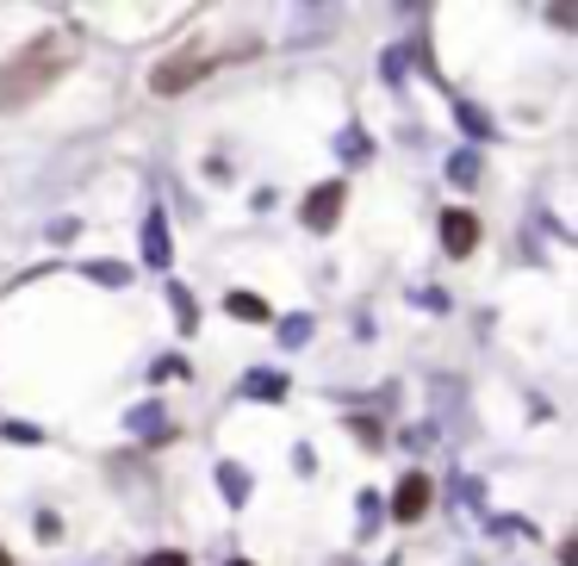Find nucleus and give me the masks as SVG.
<instances>
[{"instance_id": "f257e3e1", "label": "nucleus", "mask_w": 578, "mask_h": 566, "mask_svg": "<svg viewBox=\"0 0 578 566\" xmlns=\"http://www.w3.org/2000/svg\"><path fill=\"white\" fill-rule=\"evenodd\" d=\"M76 50H81L76 32H44L25 50H13L7 69H0V113H25L32 100H44L62 81V69L76 62Z\"/></svg>"}, {"instance_id": "f03ea898", "label": "nucleus", "mask_w": 578, "mask_h": 566, "mask_svg": "<svg viewBox=\"0 0 578 566\" xmlns=\"http://www.w3.org/2000/svg\"><path fill=\"white\" fill-rule=\"evenodd\" d=\"M212 76V57L206 50H174V57H162L150 69V88L155 94H181V88H193V81Z\"/></svg>"}, {"instance_id": "7ed1b4c3", "label": "nucleus", "mask_w": 578, "mask_h": 566, "mask_svg": "<svg viewBox=\"0 0 578 566\" xmlns=\"http://www.w3.org/2000/svg\"><path fill=\"white\" fill-rule=\"evenodd\" d=\"M442 250L448 255H473V250H479V218L461 212V206H454V212H442Z\"/></svg>"}, {"instance_id": "20e7f679", "label": "nucleus", "mask_w": 578, "mask_h": 566, "mask_svg": "<svg viewBox=\"0 0 578 566\" xmlns=\"http://www.w3.org/2000/svg\"><path fill=\"white\" fill-rule=\"evenodd\" d=\"M336 212H343V181H324V187H311L305 194V224L311 231H330Z\"/></svg>"}, {"instance_id": "39448f33", "label": "nucleus", "mask_w": 578, "mask_h": 566, "mask_svg": "<svg viewBox=\"0 0 578 566\" xmlns=\"http://www.w3.org/2000/svg\"><path fill=\"white\" fill-rule=\"evenodd\" d=\"M424 510H429V473H405L398 480V498H392V517L398 523H417Z\"/></svg>"}, {"instance_id": "423d86ee", "label": "nucleus", "mask_w": 578, "mask_h": 566, "mask_svg": "<svg viewBox=\"0 0 578 566\" xmlns=\"http://www.w3.org/2000/svg\"><path fill=\"white\" fill-rule=\"evenodd\" d=\"M224 305H231V312L243 317V324H268V305H262V299H255V293H231V299H224Z\"/></svg>"}, {"instance_id": "0eeeda50", "label": "nucleus", "mask_w": 578, "mask_h": 566, "mask_svg": "<svg viewBox=\"0 0 578 566\" xmlns=\"http://www.w3.org/2000/svg\"><path fill=\"white\" fill-rule=\"evenodd\" d=\"M143 250H150V262H155V268L169 262V236H162V218H150V231H143Z\"/></svg>"}, {"instance_id": "6e6552de", "label": "nucleus", "mask_w": 578, "mask_h": 566, "mask_svg": "<svg viewBox=\"0 0 578 566\" xmlns=\"http://www.w3.org/2000/svg\"><path fill=\"white\" fill-rule=\"evenodd\" d=\"M169 299H174V312H181V331H193L199 317H193V293L187 287H169Z\"/></svg>"}, {"instance_id": "1a4fd4ad", "label": "nucleus", "mask_w": 578, "mask_h": 566, "mask_svg": "<svg viewBox=\"0 0 578 566\" xmlns=\"http://www.w3.org/2000/svg\"><path fill=\"white\" fill-rule=\"evenodd\" d=\"M448 175H454V181H461V187H466V181L479 175V162H473V157H454V162H448Z\"/></svg>"}, {"instance_id": "9d476101", "label": "nucleus", "mask_w": 578, "mask_h": 566, "mask_svg": "<svg viewBox=\"0 0 578 566\" xmlns=\"http://www.w3.org/2000/svg\"><path fill=\"white\" fill-rule=\"evenodd\" d=\"M250 392H262V398H280V392H287V380H274V373H262V380H250Z\"/></svg>"}, {"instance_id": "9b49d317", "label": "nucleus", "mask_w": 578, "mask_h": 566, "mask_svg": "<svg viewBox=\"0 0 578 566\" xmlns=\"http://www.w3.org/2000/svg\"><path fill=\"white\" fill-rule=\"evenodd\" d=\"M143 566H187V554H181V547H155Z\"/></svg>"}, {"instance_id": "f8f14e48", "label": "nucleus", "mask_w": 578, "mask_h": 566, "mask_svg": "<svg viewBox=\"0 0 578 566\" xmlns=\"http://www.w3.org/2000/svg\"><path fill=\"white\" fill-rule=\"evenodd\" d=\"M0 566H13V554H7V547H0Z\"/></svg>"}, {"instance_id": "ddd939ff", "label": "nucleus", "mask_w": 578, "mask_h": 566, "mask_svg": "<svg viewBox=\"0 0 578 566\" xmlns=\"http://www.w3.org/2000/svg\"><path fill=\"white\" fill-rule=\"evenodd\" d=\"M231 566H250V561H231Z\"/></svg>"}]
</instances>
